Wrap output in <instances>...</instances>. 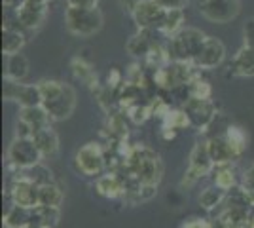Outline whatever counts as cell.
<instances>
[{"label": "cell", "instance_id": "1", "mask_svg": "<svg viewBox=\"0 0 254 228\" xmlns=\"http://www.w3.org/2000/svg\"><path fill=\"white\" fill-rule=\"evenodd\" d=\"M42 107L48 110L52 120H66L76 109V91L70 84L59 80H42L40 84Z\"/></svg>", "mask_w": 254, "mask_h": 228}, {"label": "cell", "instance_id": "2", "mask_svg": "<svg viewBox=\"0 0 254 228\" xmlns=\"http://www.w3.org/2000/svg\"><path fill=\"white\" fill-rule=\"evenodd\" d=\"M127 167L131 175L137 179L138 185L158 186L163 175V165L159 156L146 147H135L127 154Z\"/></svg>", "mask_w": 254, "mask_h": 228}, {"label": "cell", "instance_id": "3", "mask_svg": "<svg viewBox=\"0 0 254 228\" xmlns=\"http://www.w3.org/2000/svg\"><path fill=\"white\" fill-rule=\"evenodd\" d=\"M64 25L68 33L87 38L93 36L103 29V13L99 8H80V6H68L64 11Z\"/></svg>", "mask_w": 254, "mask_h": 228}, {"label": "cell", "instance_id": "4", "mask_svg": "<svg viewBox=\"0 0 254 228\" xmlns=\"http://www.w3.org/2000/svg\"><path fill=\"white\" fill-rule=\"evenodd\" d=\"M207 34L201 33L199 29L193 27H182L179 33L173 34L169 40L167 54L175 61H184V63H193L197 52L201 50Z\"/></svg>", "mask_w": 254, "mask_h": 228}, {"label": "cell", "instance_id": "5", "mask_svg": "<svg viewBox=\"0 0 254 228\" xmlns=\"http://www.w3.org/2000/svg\"><path fill=\"white\" fill-rule=\"evenodd\" d=\"M42 152L32 137H15L8 149V160L19 169H31L42 160Z\"/></svg>", "mask_w": 254, "mask_h": 228}, {"label": "cell", "instance_id": "6", "mask_svg": "<svg viewBox=\"0 0 254 228\" xmlns=\"http://www.w3.org/2000/svg\"><path fill=\"white\" fill-rule=\"evenodd\" d=\"M131 15L138 25V29L161 33V27H163L165 17H167V8L159 6L154 0H138L135 10L131 11Z\"/></svg>", "mask_w": 254, "mask_h": 228}, {"label": "cell", "instance_id": "7", "mask_svg": "<svg viewBox=\"0 0 254 228\" xmlns=\"http://www.w3.org/2000/svg\"><path fill=\"white\" fill-rule=\"evenodd\" d=\"M241 11L239 0H199V13L211 23H230Z\"/></svg>", "mask_w": 254, "mask_h": 228}, {"label": "cell", "instance_id": "8", "mask_svg": "<svg viewBox=\"0 0 254 228\" xmlns=\"http://www.w3.org/2000/svg\"><path fill=\"white\" fill-rule=\"evenodd\" d=\"M2 93H4V99H6V101H15V103H19L21 109L42 105V93H40L38 84H36V86H27V84H21V82H17V80H8V78H6Z\"/></svg>", "mask_w": 254, "mask_h": 228}, {"label": "cell", "instance_id": "9", "mask_svg": "<svg viewBox=\"0 0 254 228\" xmlns=\"http://www.w3.org/2000/svg\"><path fill=\"white\" fill-rule=\"evenodd\" d=\"M224 57H226V46L218 38L207 36L191 65H195L197 69H203V71H211V69H216L218 65H222Z\"/></svg>", "mask_w": 254, "mask_h": 228}, {"label": "cell", "instance_id": "10", "mask_svg": "<svg viewBox=\"0 0 254 228\" xmlns=\"http://www.w3.org/2000/svg\"><path fill=\"white\" fill-rule=\"evenodd\" d=\"M76 167L84 175H99L105 169V154L97 143H87L76 152Z\"/></svg>", "mask_w": 254, "mask_h": 228}, {"label": "cell", "instance_id": "11", "mask_svg": "<svg viewBox=\"0 0 254 228\" xmlns=\"http://www.w3.org/2000/svg\"><path fill=\"white\" fill-rule=\"evenodd\" d=\"M38 194H40V185H36V183H34L32 179H29L27 175L15 179V183L11 186V200H13V206L36 209V207H38Z\"/></svg>", "mask_w": 254, "mask_h": 228}, {"label": "cell", "instance_id": "12", "mask_svg": "<svg viewBox=\"0 0 254 228\" xmlns=\"http://www.w3.org/2000/svg\"><path fill=\"white\" fill-rule=\"evenodd\" d=\"M212 165H214V163H212V160H211L207 143H197L190 154V165H188V171H186V177L190 179L188 185L195 183L199 177L209 173L212 169Z\"/></svg>", "mask_w": 254, "mask_h": 228}, {"label": "cell", "instance_id": "13", "mask_svg": "<svg viewBox=\"0 0 254 228\" xmlns=\"http://www.w3.org/2000/svg\"><path fill=\"white\" fill-rule=\"evenodd\" d=\"M15 13H17V21H19L21 27H25V29H36L46 19L48 4H44L40 0H27L23 6H19L15 10Z\"/></svg>", "mask_w": 254, "mask_h": 228}, {"label": "cell", "instance_id": "14", "mask_svg": "<svg viewBox=\"0 0 254 228\" xmlns=\"http://www.w3.org/2000/svg\"><path fill=\"white\" fill-rule=\"evenodd\" d=\"M184 110L188 112L191 124H195L199 128H207L214 120V114H216V110H214V107H212V103L209 99L190 97L188 103L184 105Z\"/></svg>", "mask_w": 254, "mask_h": 228}, {"label": "cell", "instance_id": "15", "mask_svg": "<svg viewBox=\"0 0 254 228\" xmlns=\"http://www.w3.org/2000/svg\"><path fill=\"white\" fill-rule=\"evenodd\" d=\"M207 147H209V154H211L214 165H226L228 162H232L235 156L241 154V151L228 139V135L214 137L211 141H207Z\"/></svg>", "mask_w": 254, "mask_h": 228}, {"label": "cell", "instance_id": "16", "mask_svg": "<svg viewBox=\"0 0 254 228\" xmlns=\"http://www.w3.org/2000/svg\"><path fill=\"white\" fill-rule=\"evenodd\" d=\"M32 139L38 145V149H40L44 158H53V156H57V152H59V137H57V133L53 131L52 126H46V128L36 130L32 133Z\"/></svg>", "mask_w": 254, "mask_h": 228}, {"label": "cell", "instance_id": "17", "mask_svg": "<svg viewBox=\"0 0 254 228\" xmlns=\"http://www.w3.org/2000/svg\"><path fill=\"white\" fill-rule=\"evenodd\" d=\"M19 120H23V122L32 130V133H34V131L40 130V128L50 126L52 116L48 114V110L44 109L42 105H38V107H25V109H21Z\"/></svg>", "mask_w": 254, "mask_h": 228}, {"label": "cell", "instance_id": "18", "mask_svg": "<svg viewBox=\"0 0 254 228\" xmlns=\"http://www.w3.org/2000/svg\"><path fill=\"white\" fill-rule=\"evenodd\" d=\"M232 73L235 76H254V50L243 46L232 63Z\"/></svg>", "mask_w": 254, "mask_h": 228}, {"label": "cell", "instance_id": "19", "mask_svg": "<svg viewBox=\"0 0 254 228\" xmlns=\"http://www.w3.org/2000/svg\"><path fill=\"white\" fill-rule=\"evenodd\" d=\"M32 217H34V209L13 206L4 217V225L8 228H31Z\"/></svg>", "mask_w": 254, "mask_h": 228}, {"label": "cell", "instance_id": "20", "mask_svg": "<svg viewBox=\"0 0 254 228\" xmlns=\"http://www.w3.org/2000/svg\"><path fill=\"white\" fill-rule=\"evenodd\" d=\"M29 75V61L27 57L19 52V54L8 55V63H6V78L8 80H17L23 82L25 76Z\"/></svg>", "mask_w": 254, "mask_h": 228}, {"label": "cell", "instance_id": "21", "mask_svg": "<svg viewBox=\"0 0 254 228\" xmlns=\"http://www.w3.org/2000/svg\"><path fill=\"white\" fill-rule=\"evenodd\" d=\"M154 33V31H146V29H140V33L135 34L131 40H129V44H127V50H129V54L137 55V57H140V55H148L154 48H156V44H154V40L150 38V34Z\"/></svg>", "mask_w": 254, "mask_h": 228}, {"label": "cell", "instance_id": "22", "mask_svg": "<svg viewBox=\"0 0 254 228\" xmlns=\"http://www.w3.org/2000/svg\"><path fill=\"white\" fill-rule=\"evenodd\" d=\"M25 44V36L15 29L4 27L2 29V54L4 55H13L19 54Z\"/></svg>", "mask_w": 254, "mask_h": 228}, {"label": "cell", "instance_id": "23", "mask_svg": "<svg viewBox=\"0 0 254 228\" xmlns=\"http://www.w3.org/2000/svg\"><path fill=\"white\" fill-rule=\"evenodd\" d=\"M63 202V190L53 183L40 185L38 194V207H59Z\"/></svg>", "mask_w": 254, "mask_h": 228}, {"label": "cell", "instance_id": "24", "mask_svg": "<svg viewBox=\"0 0 254 228\" xmlns=\"http://www.w3.org/2000/svg\"><path fill=\"white\" fill-rule=\"evenodd\" d=\"M97 192L105 198H118L122 196L126 190H124V185L120 183V179L114 177V175H103L99 177L97 181Z\"/></svg>", "mask_w": 254, "mask_h": 228}, {"label": "cell", "instance_id": "25", "mask_svg": "<svg viewBox=\"0 0 254 228\" xmlns=\"http://www.w3.org/2000/svg\"><path fill=\"white\" fill-rule=\"evenodd\" d=\"M182 23H184V10H167V17L161 27V33L173 36L182 29Z\"/></svg>", "mask_w": 254, "mask_h": 228}, {"label": "cell", "instance_id": "26", "mask_svg": "<svg viewBox=\"0 0 254 228\" xmlns=\"http://www.w3.org/2000/svg\"><path fill=\"white\" fill-rule=\"evenodd\" d=\"M222 200H224V188H220V186L205 188V190L201 192V196H199V204H201L205 209L216 207Z\"/></svg>", "mask_w": 254, "mask_h": 228}, {"label": "cell", "instance_id": "27", "mask_svg": "<svg viewBox=\"0 0 254 228\" xmlns=\"http://www.w3.org/2000/svg\"><path fill=\"white\" fill-rule=\"evenodd\" d=\"M190 86V97L195 99H209L211 97V86L207 82H201V80H193Z\"/></svg>", "mask_w": 254, "mask_h": 228}, {"label": "cell", "instance_id": "28", "mask_svg": "<svg viewBox=\"0 0 254 228\" xmlns=\"http://www.w3.org/2000/svg\"><path fill=\"white\" fill-rule=\"evenodd\" d=\"M233 171L230 167H220V171L216 173V186H220L224 190H228V188H232L233 186Z\"/></svg>", "mask_w": 254, "mask_h": 228}, {"label": "cell", "instance_id": "29", "mask_svg": "<svg viewBox=\"0 0 254 228\" xmlns=\"http://www.w3.org/2000/svg\"><path fill=\"white\" fill-rule=\"evenodd\" d=\"M243 34H245V46L254 50V17L245 23Z\"/></svg>", "mask_w": 254, "mask_h": 228}, {"label": "cell", "instance_id": "30", "mask_svg": "<svg viewBox=\"0 0 254 228\" xmlns=\"http://www.w3.org/2000/svg\"><path fill=\"white\" fill-rule=\"evenodd\" d=\"M154 2H158L159 6H163L167 10H184L190 0H154Z\"/></svg>", "mask_w": 254, "mask_h": 228}, {"label": "cell", "instance_id": "31", "mask_svg": "<svg viewBox=\"0 0 254 228\" xmlns=\"http://www.w3.org/2000/svg\"><path fill=\"white\" fill-rule=\"evenodd\" d=\"M243 185H245V188H253L254 190V163L251 165V167H247V169H245Z\"/></svg>", "mask_w": 254, "mask_h": 228}, {"label": "cell", "instance_id": "32", "mask_svg": "<svg viewBox=\"0 0 254 228\" xmlns=\"http://www.w3.org/2000/svg\"><path fill=\"white\" fill-rule=\"evenodd\" d=\"M68 6H80V8H97L99 0H66Z\"/></svg>", "mask_w": 254, "mask_h": 228}, {"label": "cell", "instance_id": "33", "mask_svg": "<svg viewBox=\"0 0 254 228\" xmlns=\"http://www.w3.org/2000/svg\"><path fill=\"white\" fill-rule=\"evenodd\" d=\"M182 228H211V225L207 221H203V219H193L190 223H186Z\"/></svg>", "mask_w": 254, "mask_h": 228}, {"label": "cell", "instance_id": "34", "mask_svg": "<svg viewBox=\"0 0 254 228\" xmlns=\"http://www.w3.org/2000/svg\"><path fill=\"white\" fill-rule=\"evenodd\" d=\"M2 2H4V6H6V8H10V10H17V8L23 6L27 0H2Z\"/></svg>", "mask_w": 254, "mask_h": 228}, {"label": "cell", "instance_id": "35", "mask_svg": "<svg viewBox=\"0 0 254 228\" xmlns=\"http://www.w3.org/2000/svg\"><path fill=\"white\" fill-rule=\"evenodd\" d=\"M137 2L138 0H120V4L126 8L127 11H133L135 10V6H137Z\"/></svg>", "mask_w": 254, "mask_h": 228}, {"label": "cell", "instance_id": "36", "mask_svg": "<svg viewBox=\"0 0 254 228\" xmlns=\"http://www.w3.org/2000/svg\"><path fill=\"white\" fill-rule=\"evenodd\" d=\"M40 2H44V4H50V2H52V0H40Z\"/></svg>", "mask_w": 254, "mask_h": 228}]
</instances>
